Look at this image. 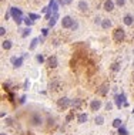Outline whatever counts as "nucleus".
<instances>
[{"instance_id": "obj_30", "label": "nucleus", "mask_w": 134, "mask_h": 135, "mask_svg": "<svg viewBox=\"0 0 134 135\" xmlns=\"http://www.w3.org/2000/svg\"><path fill=\"white\" fill-rule=\"evenodd\" d=\"M116 4L117 6H124L126 4V0H116Z\"/></svg>"}, {"instance_id": "obj_28", "label": "nucleus", "mask_w": 134, "mask_h": 135, "mask_svg": "<svg viewBox=\"0 0 134 135\" xmlns=\"http://www.w3.org/2000/svg\"><path fill=\"white\" fill-rule=\"evenodd\" d=\"M29 17H30V19H32V20H37V19H40V16H39V14H34V13H29Z\"/></svg>"}, {"instance_id": "obj_5", "label": "nucleus", "mask_w": 134, "mask_h": 135, "mask_svg": "<svg viewBox=\"0 0 134 135\" xmlns=\"http://www.w3.org/2000/svg\"><path fill=\"white\" fill-rule=\"evenodd\" d=\"M77 9H78L81 13H86V11L89 10V3H87L86 0H80V1L77 3Z\"/></svg>"}, {"instance_id": "obj_14", "label": "nucleus", "mask_w": 134, "mask_h": 135, "mask_svg": "<svg viewBox=\"0 0 134 135\" xmlns=\"http://www.w3.org/2000/svg\"><path fill=\"white\" fill-rule=\"evenodd\" d=\"M59 87H60V81H59V80H53V81H50V84H49V88L53 90V91L59 90Z\"/></svg>"}, {"instance_id": "obj_11", "label": "nucleus", "mask_w": 134, "mask_h": 135, "mask_svg": "<svg viewBox=\"0 0 134 135\" xmlns=\"http://www.w3.org/2000/svg\"><path fill=\"white\" fill-rule=\"evenodd\" d=\"M10 13H11V16L13 19H17V17H23V13H22V10L17 7H11L10 9Z\"/></svg>"}, {"instance_id": "obj_27", "label": "nucleus", "mask_w": 134, "mask_h": 135, "mask_svg": "<svg viewBox=\"0 0 134 135\" xmlns=\"http://www.w3.org/2000/svg\"><path fill=\"white\" fill-rule=\"evenodd\" d=\"M36 60H37L40 64H42V63H44V57H43V54H37V56H36Z\"/></svg>"}, {"instance_id": "obj_6", "label": "nucleus", "mask_w": 134, "mask_h": 135, "mask_svg": "<svg viewBox=\"0 0 134 135\" xmlns=\"http://www.w3.org/2000/svg\"><path fill=\"white\" fill-rule=\"evenodd\" d=\"M47 64H49V67L50 68H56L57 66H59V60H57L56 56H50L49 60H47Z\"/></svg>"}, {"instance_id": "obj_18", "label": "nucleus", "mask_w": 134, "mask_h": 135, "mask_svg": "<svg viewBox=\"0 0 134 135\" xmlns=\"http://www.w3.org/2000/svg\"><path fill=\"white\" fill-rule=\"evenodd\" d=\"M57 19H59V14H57V13H56V14H53V16H51V19L49 20V27H54L56 21H57Z\"/></svg>"}, {"instance_id": "obj_41", "label": "nucleus", "mask_w": 134, "mask_h": 135, "mask_svg": "<svg viewBox=\"0 0 134 135\" xmlns=\"http://www.w3.org/2000/svg\"><path fill=\"white\" fill-rule=\"evenodd\" d=\"M133 81H134V73H133Z\"/></svg>"}, {"instance_id": "obj_7", "label": "nucleus", "mask_w": 134, "mask_h": 135, "mask_svg": "<svg viewBox=\"0 0 134 135\" xmlns=\"http://www.w3.org/2000/svg\"><path fill=\"white\" fill-rule=\"evenodd\" d=\"M114 0H106L104 1V4H103V9L106 10V11H111V10H114Z\"/></svg>"}, {"instance_id": "obj_37", "label": "nucleus", "mask_w": 134, "mask_h": 135, "mask_svg": "<svg viewBox=\"0 0 134 135\" xmlns=\"http://www.w3.org/2000/svg\"><path fill=\"white\" fill-rule=\"evenodd\" d=\"M77 27H78V24H77V21H74V24H73V27H71V29H73V30H76Z\"/></svg>"}, {"instance_id": "obj_8", "label": "nucleus", "mask_w": 134, "mask_h": 135, "mask_svg": "<svg viewBox=\"0 0 134 135\" xmlns=\"http://www.w3.org/2000/svg\"><path fill=\"white\" fill-rule=\"evenodd\" d=\"M30 121H32V124H33V125H36V127H37V125H42V122H43L42 117H40L39 114H33Z\"/></svg>"}, {"instance_id": "obj_29", "label": "nucleus", "mask_w": 134, "mask_h": 135, "mask_svg": "<svg viewBox=\"0 0 134 135\" xmlns=\"http://www.w3.org/2000/svg\"><path fill=\"white\" fill-rule=\"evenodd\" d=\"M101 21H103V19H100V17H94V24H101Z\"/></svg>"}, {"instance_id": "obj_2", "label": "nucleus", "mask_w": 134, "mask_h": 135, "mask_svg": "<svg viewBox=\"0 0 134 135\" xmlns=\"http://www.w3.org/2000/svg\"><path fill=\"white\" fill-rule=\"evenodd\" d=\"M114 102H116V105H117L118 108L128 105V102L126 101V95H124V94H117V95L114 97Z\"/></svg>"}, {"instance_id": "obj_20", "label": "nucleus", "mask_w": 134, "mask_h": 135, "mask_svg": "<svg viewBox=\"0 0 134 135\" xmlns=\"http://www.w3.org/2000/svg\"><path fill=\"white\" fill-rule=\"evenodd\" d=\"M94 122H96L97 125H101V124L104 122V117H103V115H97V117L94 118Z\"/></svg>"}, {"instance_id": "obj_40", "label": "nucleus", "mask_w": 134, "mask_h": 135, "mask_svg": "<svg viewBox=\"0 0 134 135\" xmlns=\"http://www.w3.org/2000/svg\"><path fill=\"white\" fill-rule=\"evenodd\" d=\"M0 135H6V134H4V132H1V134H0Z\"/></svg>"}, {"instance_id": "obj_32", "label": "nucleus", "mask_w": 134, "mask_h": 135, "mask_svg": "<svg viewBox=\"0 0 134 135\" xmlns=\"http://www.w3.org/2000/svg\"><path fill=\"white\" fill-rule=\"evenodd\" d=\"M111 108H113V104H111V102H107V104H106V110L110 111Z\"/></svg>"}, {"instance_id": "obj_4", "label": "nucleus", "mask_w": 134, "mask_h": 135, "mask_svg": "<svg viewBox=\"0 0 134 135\" xmlns=\"http://www.w3.org/2000/svg\"><path fill=\"white\" fill-rule=\"evenodd\" d=\"M57 105H59V108L66 110V108H68V107L71 105V100H68L67 97H61V98L57 100Z\"/></svg>"}, {"instance_id": "obj_38", "label": "nucleus", "mask_w": 134, "mask_h": 135, "mask_svg": "<svg viewBox=\"0 0 134 135\" xmlns=\"http://www.w3.org/2000/svg\"><path fill=\"white\" fill-rule=\"evenodd\" d=\"M73 118V115H71V114H70V115H67V118H66V121L67 122H68V121H70V119Z\"/></svg>"}, {"instance_id": "obj_25", "label": "nucleus", "mask_w": 134, "mask_h": 135, "mask_svg": "<svg viewBox=\"0 0 134 135\" xmlns=\"http://www.w3.org/2000/svg\"><path fill=\"white\" fill-rule=\"evenodd\" d=\"M22 64H23V57H19V58H17V61L14 63V68H19Z\"/></svg>"}, {"instance_id": "obj_17", "label": "nucleus", "mask_w": 134, "mask_h": 135, "mask_svg": "<svg viewBox=\"0 0 134 135\" xmlns=\"http://www.w3.org/2000/svg\"><path fill=\"white\" fill-rule=\"evenodd\" d=\"M1 47H3L4 50H10V48L13 47V43L10 41V40H4V41L1 43Z\"/></svg>"}, {"instance_id": "obj_35", "label": "nucleus", "mask_w": 134, "mask_h": 135, "mask_svg": "<svg viewBox=\"0 0 134 135\" xmlns=\"http://www.w3.org/2000/svg\"><path fill=\"white\" fill-rule=\"evenodd\" d=\"M16 61H17V58H16V57H11V58H10V63H11V64H14Z\"/></svg>"}, {"instance_id": "obj_16", "label": "nucleus", "mask_w": 134, "mask_h": 135, "mask_svg": "<svg viewBox=\"0 0 134 135\" xmlns=\"http://www.w3.org/2000/svg\"><path fill=\"white\" fill-rule=\"evenodd\" d=\"M77 122H78V124L87 122V114H78V115H77Z\"/></svg>"}, {"instance_id": "obj_33", "label": "nucleus", "mask_w": 134, "mask_h": 135, "mask_svg": "<svg viewBox=\"0 0 134 135\" xmlns=\"http://www.w3.org/2000/svg\"><path fill=\"white\" fill-rule=\"evenodd\" d=\"M6 34V29L4 27H0V36H4Z\"/></svg>"}, {"instance_id": "obj_31", "label": "nucleus", "mask_w": 134, "mask_h": 135, "mask_svg": "<svg viewBox=\"0 0 134 135\" xmlns=\"http://www.w3.org/2000/svg\"><path fill=\"white\" fill-rule=\"evenodd\" d=\"M42 34L44 36V37H46V36L49 34V29H47V27H44V29H42Z\"/></svg>"}, {"instance_id": "obj_13", "label": "nucleus", "mask_w": 134, "mask_h": 135, "mask_svg": "<svg viewBox=\"0 0 134 135\" xmlns=\"http://www.w3.org/2000/svg\"><path fill=\"white\" fill-rule=\"evenodd\" d=\"M81 104H83V101H81L80 98H76V100H71V107H73V110H78V108L81 107Z\"/></svg>"}, {"instance_id": "obj_10", "label": "nucleus", "mask_w": 134, "mask_h": 135, "mask_svg": "<svg viewBox=\"0 0 134 135\" xmlns=\"http://www.w3.org/2000/svg\"><path fill=\"white\" fill-rule=\"evenodd\" d=\"M101 107V101L100 100H93L91 102H90V108H91V111H99Z\"/></svg>"}, {"instance_id": "obj_1", "label": "nucleus", "mask_w": 134, "mask_h": 135, "mask_svg": "<svg viewBox=\"0 0 134 135\" xmlns=\"http://www.w3.org/2000/svg\"><path fill=\"white\" fill-rule=\"evenodd\" d=\"M124 39H126V31H124V29H121V27L114 29V31H113V40L116 43H121Z\"/></svg>"}, {"instance_id": "obj_23", "label": "nucleus", "mask_w": 134, "mask_h": 135, "mask_svg": "<svg viewBox=\"0 0 134 135\" xmlns=\"http://www.w3.org/2000/svg\"><path fill=\"white\" fill-rule=\"evenodd\" d=\"M33 20H32V19H30V17L27 16V17H24V24L27 26V27H30V26H33Z\"/></svg>"}, {"instance_id": "obj_19", "label": "nucleus", "mask_w": 134, "mask_h": 135, "mask_svg": "<svg viewBox=\"0 0 134 135\" xmlns=\"http://www.w3.org/2000/svg\"><path fill=\"white\" fill-rule=\"evenodd\" d=\"M113 127L114 128H121L123 127V121H121L120 118H116L114 121H113Z\"/></svg>"}, {"instance_id": "obj_36", "label": "nucleus", "mask_w": 134, "mask_h": 135, "mask_svg": "<svg viewBox=\"0 0 134 135\" xmlns=\"http://www.w3.org/2000/svg\"><path fill=\"white\" fill-rule=\"evenodd\" d=\"M11 122H13V121H11L10 118H7V119H6V124H7V125H11Z\"/></svg>"}, {"instance_id": "obj_12", "label": "nucleus", "mask_w": 134, "mask_h": 135, "mask_svg": "<svg viewBox=\"0 0 134 135\" xmlns=\"http://www.w3.org/2000/svg\"><path fill=\"white\" fill-rule=\"evenodd\" d=\"M123 23L126 26H131L134 23V17L131 14H126V16L123 17Z\"/></svg>"}, {"instance_id": "obj_21", "label": "nucleus", "mask_w": 134, "mask_h": 135, "mask_svg": "<svg viewBox=\"0 0 134 135\" xmlns=\"http://www.w3.org/2000/svg\"><path fill=\"white\" fill-rule=\"evenodd\" d=\"M37 44H39V37H37V39H33V40H32V44H30V47H29V50H34Z\"/></svg>"}, {"instance_id": "obj_22", "label": "nucleus", "mask_w": 134, "mask_h": 135, "mask_svg": "<svg viewBox=\"0 0 134 135\" xmlns=\"http://www.w3.org/2000/svg\"><path fill=\"white\" fill-rule=\"evenodd\" d=\"M111 71L118 73V71H120V63H113V64H111Z\"/></svg>"}, {"instance_id": "obj_3", "label": "nucleus", "mask_w": 134, "mask_h": 135, "mask_svg": "<svg viewBox=\"0 0 134 135\" xmlns=\"http://www.w3.org/2000/svg\"><path fill=\"white\" fill-rule=\"evenodd\" d=\"M73 24H74V20L71 16H64L61 19V27L63 29H71Z\"/></svg>"}, {"instance_id": "obj_34", "label": "nucleus", "mask_w": 134, "mask_h": 135, "mask_svg": "<svg viewBox=\"0 0 134 135\" xmlns=\"http://www.w3.org/2000/svg\"><path fill=\"white\" fill-rule=\"evenodd\" d=\"M11 16V13H10V11H7V13H6V14H4V20H9V17Z\"/></svg>"}, {"instance_id": "obj_39", "label": "nucleus", "mask_w": 134, "mask_h": 135, "mask_svg": "<svg viewBox=\"0 0 134 135\" xmlns=\"http://www.w3.org/2000/svg\"><path fill=\"white\" fill-rule=\"evenodd\" d=\"M24 100H26V97H24V95H23V97H22V98H20V102H22V104H23V102H24Z\"/></svg>"}, {"instance_id": "obj_15", "label": "nucleus", "mask_w": 134, "mask_h": 135, "mask_svg": "<svg viewBox=\"0 0 134 135\" xmlns=\"http://www.w3.org/2000/svg\"><path fill=\"white\" fill-rule=\"evenodd\" d=\"M101 27L104 29V30H107L111 27V20L110 19H103V21H101Z\"/></svg>"}, {"instance_id": "obj_9", "label": "nucleus", "mask_w": 134, "mask_h": 135, "mask_svg": "<svg viewBox=\"0 0 134 135\" xmlns=\"http://www.w3.org/2000/svg\"><path fill=\"white\" fill-rule=\"evenodd\" d=\"M109 90H110L109 84H101L100 87H99V90H97V93L100 94V95H106V94L109 93Z\"/></svg>"}, {"instance_id": "obj_26", "label": "nucleus", "mask_w": 134, "mask_h": 135, "mask_svg": "<svg viewBox=\"0 0 134 135\" xmlns=\"http://www.w3.org/2000/svg\"><path fill=\"white\" fill-rule=\"evenodd\" d=\"M118 135H128V131L124 127H121V128H118Z\"/></svg>"}, {"instance_id": "obj_24", "label": "nucleus", "mask_w": 134, "mask_h": 135, "mask_svg": "<svg viewBox=\"0 0 134 135\" xmlns=\"http://www.w3.org/2000/svg\"><path fill=\"white\" fill-rule=\"evenodd\" d=\"M30 33H32V29H30V27H27V29H24V30H23V33H22V37H27V36H29Z\"/></svg>"}]
</instances>
